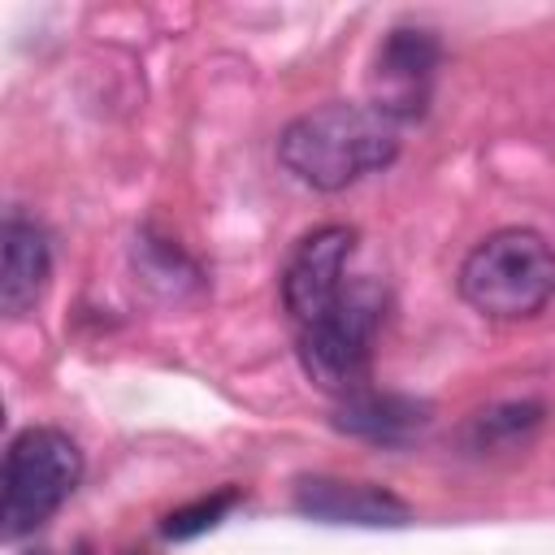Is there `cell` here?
<instances>
[{"mask_svg": "<svg viewBox=\"0 0 555 555\" xmlns=\"http://www.w3.org/2000/svg\"><path fill=\"white\" fill-rule=\"evenodd\" d=\"M334 425L343 434H356V438L377 442V447H403V442H412L429 425V408L421 399L390 395V390H369L364 386V390L338 399Z\"/></svg>", "mask_w": 555, "mask_h": 555, "instance_id": "cell-8", "label": "cell"}, {"mask_svg": "<svg viewBox=\"0 0 555 555\" xmlns=\"http://www.w3.org/2000/svg\"><path fill=\"white\" fill-rule=\"evenodd\" d=\"M26 555H52V551H26Z\"/></svg>", "mask_w": 555, "mask_h": 555, "instance_id": "cell-12", "label": "cell"}, {"mask_svg": "<svg viewBox=\"0 0 555 555\" xmlns=\"http://www.w3.org/2000/svg\"><path fill=\"white\" fill-rule=\"evenodd\" d=\"M438 74V39L425 26H395L369 69V104L390 121H412L425 113Z\"/></svg>", "mask_w": 555, "mask_h": 555, "instance_id": "cell-6", "label": "cell"}, {"mask_svg": "<svg viewBox=\"0 0 555 555\" xmlns=\"http://www.w3.org/2000/svg\"><path fill=\"white\" fill-rule=\"evenodd\" d=\"M542 425V403H494L477 412L464 425V447L473 455H499V451H520Z\"/></svg>", "mask_w": 555, "mask_h": 555, "instance_id": "cell-10", "label": "cell"}, {"mask_svg": "<svg viewBox=\"0 0 555 555\" xmlns=\"http://www.w3.org/2000/svg\"><path fill=\"white\" fill-rule=\"evenodd\" d=\"M82 451L65 429L30 425L4 451V490H0V529L9 542L35 533L78 486Z\"/></svg>", "mask_w": 555, "mask_h": 555, "instance_id": "cell-3", "label": "cell"}, {"mask_svg": "<svg viewBox=\"0 0 555 555\" xmlns=\"http://www.w3.org/2000/svg\"><path fill=\"white\" fill-rule=\"evenodd\" d=\"M382 321V295L373 282H347L343 299L330 317L299 330V364L304 373L334 399H347L369 386L373 334Z\"/></svg>", "mask_w": 555, "mask_h": 555, "instance_id": "cell-4", "label": "cell"}, {"mask_svg": "<svg viewBox=\"0 0 555 555\" xmlns=\"http://www.w3.org/2000/svg\"><path fill=\"white\" fill-rule=\"evenodd\" d=\"M295 507L325 525H364V529H399L412 520V507L373 486V481H343V477H304L295 486Z\"/></svg>", "mask_w": 555, "mask_h": 555, "instance_id": "cell-7", "label": "cell"}, {"mask_svg": "<svg viewBox=\"0 0 555 555\" xmlns=\"http://www.w3.org/2000/svg\"><path fill=\"white\" fill-rule=\"evenodd\" d=\"M238 503V490H217L212 499H199V503H191V507H178V512H169L165 516V538H195V533H204V529H212L230 507Z\"/></svg>", "mask_w": 555, "mask_h": 555, "instance_id": "cell-11", "label": "cell"}, {"mask_svg": "<svg viewBox=\"0 0 555 555\" xmlns=\"http://www.w3.org/2000/svg\"><path fill=\"white\" fill-rule=\"evenodd\" d=\"M351 251H356V230L347 225H321L308 238H299V247L282 269V304L295 330H308L334 312V304L347 291Z\"/></svg>", "mask_w": 555, "mask_h": 555, "instance_id": "cell-5", "label": "cell"}, {"mask_svg": "<svg viewBox=\"0 0 555 555\" xmlns=\"http://www.w3.org/2000/svg\"><path fill=\"white\" fill-rule=\"evenodd\" d=\"M460 295L490 321H525L555 295V247L538 230H494L464 256Z\"/></svg>", "mask_w": 555, "mask_h": 555, "instance_id": "cell-2", "label": "cell"}, {"mask_svg": "<svg viewBox=\"0 0 555 555\" xmlns=\"http://www.w3.org/2000/svg\"><path fill=\"white\" fill-rule=\"evenodd\" d=\"M399 156V121L373 104L330 100L278 134V160L312 191H343Z\"/></svg>", "mask_w": 555, "mask_h": 555, "instance_id": "cell-1", "label": "cell"}, {"mask_svg": "<svg viewBox=\"0 0 555 555\" xmlns=\"http://www.w3.org/2000/svg\"><path fill=\"white\" fill-rule=\"evenodd\" d=\"M52 273V251L48 234L30 217H9L4 221V264H0V308L9 317H22L39 304L43 286Z\"/></svg>", "mask_w": 555, "mask_h": 555, "instance_id": "cell-9", "label": "cell"}]
</instances>
